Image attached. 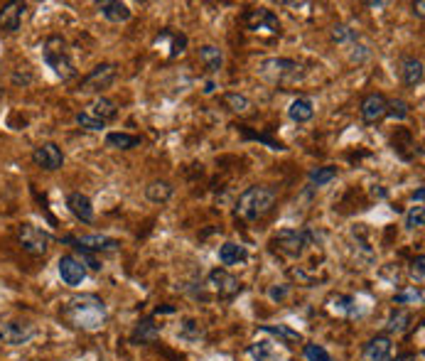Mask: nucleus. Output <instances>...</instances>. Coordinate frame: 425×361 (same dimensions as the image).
Wrapping results in <instances>:
<instances>
[{"instance_id": "72a5a7b5", "label": "nucleus", "mask_w": 425, "mask_h": 361, "mask_svg": "<svg viewBox=\"0 0 425 361\" xmlns=\"http://www.w3.org/2000/svg\"><path fill=\"white\" fill-rule=\"evenodd\" d=\"M332 39L337 44H344V47H352V44H357L359 32L349 27V25H337V27L332 30Z\"/></svg>"}, {"instance_id": "20e7f679", "label": "nucleus", "mask_w": 425, "mask_h": 361, "mask_svg": "<svg viewBox=\"0 0 425 361\" xmlns=\"http://www.w3.org/2000/svg\"><path fill=\"white\" fill-rule=\"evenodd\" d=\"M42 59L54 72V77L62 79V82H72V79L77 77V67H74V59H72V54H69V47L59 34H52V37L44 39Z\"/></svg>"}, {"instance_id": "7c9ffc66", "label": "nucleus", "mask_w": 425, "mask_h": 361, "mask_svg": "<svg viewBox=\"0 0 425 361\" xmlns=\"http://www.w3.org/2000/svg\"><path fill=\"white\" fill-rule=\"evenodd\" d=\"M334 177H337V167H332V165L315 167L310 170V187H327Z\"/></svg>"}, {"instance_id": "412c9836", "label": "nucleus", "mask_w": 425, "mask_h": 361, "mask_svg": "<svg viewBox=\"0 0 425 361\" xmlns=\"http://www.w3.org/2000/svg\"><path fill=\"white\" fill-rule=\"evenodd\" d=\"M423 77H425V72H423L421 59H418V57H406V59H403V62H401V79H403V84H406V87H411V89L421 87Z\"/></svg>"}, {"instance_id": "c85d7f7f", "label": "nucleus", "mask_w": 425, "mask_h": 361, "mask_svg": "<svg viewBox=\"0 0 425 361\" xmlns=\"http://www.w3.org/2000/svg\"><path fill=\"white\" fill-rule=\"evenodd\" d=\"M332 310L344 315V317H357V315H362L354 295H337V298H332Z\"/></svg>"}, {"instance_id": "5701e85b", "label": "nucleus", "mask_w": 425, "mask_h": 361, "mask_svg": "<svg viewBox=\"0 0 425 361\" xmlns=\"http://www.w3.org/2000/svg\"><path fill=\"white\" fill-rule=\"evenodd\" d=\"M219 260H222L224 265H243L248 260L246 246L234 243V241H227V243L219 246Z\"/></svg>"}, {"instance_id": "49530a36", "label": "nucleus", "mask_w": 425, "mask_h": 361, "mask_svg": "<svg viewBox=\"0 0 425 361\" xmlns=\"http://www.w3.org/2000/svg\"><path fill=\"white\" fill-rule=\"evenodd\" d=\"M423 197H425V189H423V187H418L416 192H413V202L423 204Z\"/></svg>"}, {"instance_id": "2f4dec72", "label": "nucleus", "mask_w": 425, "mask_h": 361, "mask_svg": "<svg viewBox=\"0 0 425 361\" xmlns=\"http://www.w3.org/2000/svg\"><path fill=\"white\" fill-rule=\"evenodd\" d=\"M204 337V329H202V322H197V319H184L182 327H179V339L187 344H194L199 342V339Z\"/></svg>"}, {"instance_id": "a878e982", "label": "nucleus", "mask_w": 425, "mask_h": 361, "mask_svg": "<svg viewBox=\"0 0 425 361\" xmlns=\"http://www.w3.org/2000/svg\"><path fill=\"white\" fill-rule=\"evenodd\" d=\"M288 116H290V120H295V123H307V120H312V116H315L312 101H310V99H303V96L295 99L288 108Z\"/></svg>"}, {"instance_id": "393cba45", "label": "nucleus", "mask_w": 425, "mask_h": 361, "mask_svg": "<svg viewBox=\"0 0 425 361\" xmlns=\"http://www.w3.org/2000/svg\"><path fill=\"white\" fill-rule=\"evenodd\" d=\"M199 62L207 67V72L217 74L224 64V52L214 44H204V47H199Z\"/></svg>"}, {"instance_id": "39448f33", "label": "nucleus", "mask_w": 425, "mask_h": 361, "mask_svg": "<svg viewBox=\"0 0 425 361\" xmlns=\"http://www.w3.org/2000/svg\"><path fill=\"white\" fill-rule=\"evenodd\" d=\"M322 239L315 229H283L278 232V236L273 239V246H276L278 253H283L285 258H300L310 246H315Z\"/></svg>"}, {"instance_id": "7ed1b4c3", "label": "nucleus", "mask_w": 425, "mask_h": 361, "mask_svg": "<svg viewBox=\"0 0 425 361\" xmlns=\"http://www.w3.org/2000/svg\"><path fill=\"white\" fill-rule=\"evenodd\" d=\"M258 77L268 84H276V87H290V84H298L305 79V67L295 59L288 57H271L263 59L256 67Z\"/></svg>"}, {"instance_id": "58836bf2", "label": "nucleus", "mask_w": 425, "mask_h": 361, "mask_svg": "<svg viewBox=\"0 0 425 361\" xmlns=\"http://www.w3.org/2000/svg\"><path fill=\"white\" fill-rule=\"evenodd\" d=\"M408 113H411V108H408V103L403 101V99H393V101H388L386 116H391L393 120H406Z\"/></svg>"}, {"instance_id": "c756f323", "label": "nucleus", "mask_w": 425, "mask_h": 361, "mask_svg": "<svg viewBox=\"0 0 425 361\" xmlns=\"http://www.w3.org/2000/svg\"><path fill=\"white\" fill-rule=\"evenodd\" d=\"M411 327V312L406 310H393L386 319V332L388 334H403L406 329Z\"/></svg>"}, {"instance_id": "1a4fd4ad", "label": "nucleus", "mask_w": 425, "mask_h": 361, "mask_svg": "<svg viewBox=\"0 0 425 361\" xmlns=\"http://www.w3.org/2000/svg\"><path fill=\"white\" fill-rule=\"evenodd\" d=\"M34 337H37V327L32 322H25V319H13V322H5L0 327V342L8 347H23Z\"/></svg>"}, {"instance_id": "cd10ccee", "label": "nucleus", "mask_w": 425, "mask_h": 361, "mask_svg": "<svg viewBox=\"0 0 425 361\" xmlns=\"http://www.w3.org/2000/svg\"><path fill=\"white\" fill-rule=\"evenodd\" d=\"M141 143L143 140L131 133H108L106 135V145L113 150H133V148H141Z\"/></svg>"}, {"instance_id": "473e14b6", "label": "nucleus", "mask_w": 425, "mask_h": 361, "mask_svg": "<svg viewBox=\"0 0 425 361\" xmlns=\"http://www.w3.org/2000/svg\"><path fill=\"white\" fill-rule=\"evenodd\" d=\"M261 332L273 334V337L283 339L285 344H293V342H300V339H303V337H300V332H295V329L285 327V324H263Z\"/></svg>"}, {"instance_id": "e433bc0d", "label": "nucleus", "mask_w": 425, "mask_h": 361, "mask_svg": "<svg viewBox=\"0 0 425 361\" xmlns=\"http://www.w3.org/2000/svg\"><path fill=\"white\" fill-rule=\"evenodd\" d=\"M224 106L234 113H243L251 108V101H248V96H243V94H227V96H224Z\"/></svg>"}, {"instance_id": "4468645a", "label": "nucleus", "mask_w": 425, "mask_h": 361, "mask_svg": "<svg viewBox=\"0 0 425 361\" xmlns=\"http://www.w3.org/2000/svg\"><path fill=\"white\" fill-rule=\"evenodd\" d=\"M386 108H388V99L383 96V94H367L364 96V101H362V118H364V123H369V125H374V123H379L381 118H386Z\"/></svg>"}, {"instance_id": "9d476101", "label": "nucleus", "mask_w": 425, "mask_h": 361, "mask_svg": "<svg viewBox=\"0 0 425 361\" xmlns=\"http://www.w3.org/2000/svg\"><path fill=\"white\" fill-rule=\"evenodd\" d=\"M62 243L82 246L91 253H108V251L121 248V241L106 236V234H89V236H62Z\"/></svg>"}, {"instance_id": "c9c22d12", "label": "nucleus", "mask_w": 425, "mask_h": 361, "mask_svg": "<svg viewBox=\"0 0 425 361\" xmlns=\"http://www.w3.org/2000/svg\"><path fill=\"white\" fill-rule=\"evenodd\" d=\"M241 138L243 140H258V143H266L271 150H285L283 143H278V140H273L268 133H253L251 128H246V125H241Z\"/></svg>"}, {"instance_id": "37998d69", "label": "nucleus", "mask_w": 425, "mask_h": 361, "mask_svg": "<svg viewBox=\"0 0 425 361\" xmlns=\"http://www.w3.org/2000/svg\"><path fill=\"white\" fill-rule=\"evenodd\" d=\"M423 265H425V255H423V253H418L416 258L411 260V278L416 280L418 285H423V280H425V270H423Z\"/></svg>"}, {"instance_id": "ea45409f", "label": "nucleus", "mask_w": 425, "mask_h": 361, "mask_svg": "<svg viewBox=\"0 0 425 361\" xmlns=\"http://www.w3.org/2000/svg\"><path fill=\"white\" fill-rule=\"evenodd\" d=\"M74 251H79V255H82V263H84V268H91V270H101L103 268V263H101V258H99L96 253H91V251H87V248H82V246H72Z\"/></svg>"}, {"instance_id": "dca6fc26", "label": "nucleus", "mask_w": 425, "mask_h": 361, "mask_svg": "<svg viewBox=\"0 0 425 361\" xmlns=\"http://www.w3.org/2000/svg\"><path fill=\"white\" fill-rule=\"evenodd\" d=\"M160 339V324L155 322L153 317H143L136 322L131 332V344L136 347H148V344H155Z\"/></svg>"}, {"instance_id": "bb28decb", "label": "nucleus", "mask_w": 425, "mask_h": 361, "mask_svg": "<svg viewBox=\"0 0 425 361\" xmlns=\"http://www.w3.org/2000/svg\"><path fill=\"white\" fill-rule=\"evenodd\" d=\"M248 357L253 361H281V352L276 349V344L273 342H253L251 347H248Z\"/></svg>"}, {"instance_id": "b1692460", "label": "nucleus", "mask_w": 425, "mask_h": 361, "mask_svg": "<svg viewBox=\"0 0 425 361\" xmlns=\"http://www.w3.org/2000/svg\"><path fill=\"white\" fill-rule=\"evenodd\" d=\"M87 113H91V116H96L99 120L108 123V120H113V118L118 116V106H116V101H111V99L96 96V99H94L91 106L87 108Z\"/></svg>"}, {"instance_id": "8fccbe9b", "label": "nucleus", "mask_w": 425, "mask_h": 361, "mask_svg": "<svg viewBox=\"0 0 425 361\" xmlns=\"http://www.w3.org/2000/svg\"><path fill=\"white\" fill-rule=\"evenodd\" d=\"M214 91H217V84H214V82L204 84V94H207V96H209V94H214Z\"/></svg>"}, {"instance_id": "423d86ee", "label": "nucleus", "mask_w": 425, "mask_h": 361, "mask_svg": "<svg viewBox=\"0 0 425 361\" xmlns=\"http://www.w3.org/2000/svg\"><path fill=\"white\" fill-rule=\"evenodd\" d=\"M118 79V67L113 62H103L99 67H94L87 77L79 82L77 91L79 94H101L106 89L113 87V82Z\"/></svg>"}, {"instance_id": "ddd939ff", "label": "nucleus", "mask_w": 425, "mask_h": 361, "mask_svg": "<svg viewBox=\"0 0 425 361\" xmlns=\"http://www.w3.org/2000/svg\"><path fill=\"white\" fill-rule=\"evenodd\" d=\"M57 270H59V278H62L64 285H69V288H77V285H82L84 280H87V268H84V263L77 255H62V258L57 260Z\"/></svg>"}, {"instance_id": "09e8293b", "label": "nucleus", "mask_w": 425, "mask_h": 361, "mask_svg": "<svg viewBox=\"0 0 425 361\" xmlns=\"http://www.w3.org/2000/svg\"><path fill=\"white\" fill-rule=\"evenodd\" d=\"M160 312H163V315H172L175 308H172V305H165V308H158V310H155V315H160Z\"/></svg>"}, {"instance_id": "9b49d317", "label": "nucleus", "mask_w": 425, "mask_h": 361, "mask_svg": "<svg viewBox=\"0 0 425 361\" xmlns=\"http://www.w3.org/2000/svg\"><path fill=\"white\" fill-rule=\"evenodd\" d=\"M207 288H212L214 293L224 300H229V298H234V295L241 293V283H239V278H234V275L224 268H217L207 275Z\"/></svg>"}, {"instance_id": "4c0bfd02", "label": "nucleus", "mask_w": 425, "mask_h": 361, "mask_svg": "<svg viewBox=\"0 0 425 361\" xmlns=\"http://www.w3.org/2000/svg\"><path fill=\"white\" fill-rule=\"evenodd\" d=\"M423 222H425V209H423V204H416V207L408 209L406 222H403V227H406L408 232H413V229H421V227H423Z\"/></svg>"}, {"instance_id": "2eb2a0df", "label": "nucleus", "mask_w": 425, "mask_h": 361, "mask_svg": "<svg viewBox=\"0 0 425 361\" xmlns=\"http://www.w3.org/2000/svg\"><path fill=\"white\" fill-rule=\"evenodd\" d=\"M25 10H27V5L20 3V0L5 3L3 8H0V30H3V32H8V34L18 32L20 25H23Z\"/></svg>"}, {"instance_id": "a211bd4d", "label": "nucleus", "mask_w": 425, "mask_h": 361, "mask_svg": "<svg viewBox=\"0 0 425 361\" xmlns=\"http://www.w3.org/2000/svg\"><path fill=\"white\" fill-rule=\"evenodd\" d=\"M160 44H167V57L175 59L179 54H184V49H187V34L177 32V30H163L155 37V47H160Z\"/></svg>"}, {"instance_id": "4be33fe9", "label": "nucleus", "mask_w": 425, "mask_h": 361, "mask_svg": "<svg viewBox=\"0 0 425 361\" xmlns=\"http://www.w3.org/2000/svg\"><path fill=\"white\" fill-rule=\"evenodd\" d=\"M172 194H175V184L167 182V179H153V182H148V187H145V199L153 204L170 202Z\"/></svg>"}, {"instance_id": "6ab92c4d", "label": "nucleus", "mask_w": 425, "mask_h": 361, "mask_svg": "<svg viewBox=\"0 0 425 361\" xmlns=\"http://www.w3.org/2000/svg\"><path fill=\"white\" fill-rule=\"evenodd\" d=\"M67 207H69V212L74 214V217L79 219V222H84V224H94V204H91V199L87 197V194H82V192H72L67 197Z\"/></svg>"}, {"instance_id": "f257e3e1", "label": "nucleus", "mask_w": 425, "mask_h": 361, "mask_svg": "<svg viewBox=\"0 0 425 361\" xmlns=\"http://www.w3.org/2000/svg\"><path fill=\"white\" fill-rule=\"evenodd\" d=\"M62 317L82 332H96L106 324V305L96 295H77L62 310Z\"/></svg>"}, {"instance_id": "f8f14e48", "label": "nucleus", "mask_w": 425, "mask_h": 361, "mask_svg": "<svg viewBox=\"0 0 425 361\" xmlns=\"http://www.w3.org/2000/svg\"><path fill=\"white\" fill-rule=\"evenodd\" d=\"M32 163L47 172H54L64 165V153L57 143H42L32 150Z\"/></svg>"}, {"instance_id": "de8ad7c7", "label": "nucleus", "mask_w": 425, "mask_h": 361, "mask_svg": "<svg viewBox=\"0 0 425 361\" xmlns=\"http://www.w3.org/2000/svg\"><path fill=\"white\" fill-rule=\"evenodd\" d=\"M388 361H418V357H416V354H401V357L388 359Z\"/></svg>"}, {"instance_id": "a18cd8bd", "label": "nucleus", "mask_w": 425, "mask_h": 361, "mask_svg": "<svg viewBox=\"0 0 425 361\" xmlns=\"http://www.w3.org/2000/svg\"><path fill=\"white\" fill-rule=\"evenodd\" d=\"M425 3H423V0H418V3H413V15H416V18L418 20H423V15H425Z\"/></svg>"}, {"instance_id": "aec40b11", "label": "nucleus", "mask_w": 425, "mask_h": 361, "mask_svg": "<svg viewBox=\"0 0 425 361\" xmlns=\"http://www.w3.org/2000/svg\"><path fill=\"white\" fill-rule=\"evenodd\" d=\"M96 8L108 23H128L131 20V8L126 3H118V0H101V3H96Z\"/></svg>"}, {"instance_id": "f3484780", "label": "nucleus", "mask_w": 425, "mask_h": 361, "mask_svg": "<svg viewBox=\"0 0 425 361\" xmlns=\"http://www.w3.org/2000/svg\"><path fill=\"white\" fill-rule=\"evenodd\" d=\"M391 352H393L391 337H388V334H376V337H372L367 342L362 359L364 361H388L391 359Z\"/></svg>"}, {"instance_id": "79ce46f5", "label": "nucleus", "mask_w": 425, "mask_h": 361, "mask_svg": "<svg viewBox=\"0 0 425 361\" xmlns=\"http://www.w3.org/2000/svg\"><path fill=\"white\" fill-rule=\"evenodd\" d=\"M77 123L82 125L84 130H103V128H106V123H103V120H99L96 116H91V113H87V111L77 113Z\"/></svg>"}, {"instance_id": "c03bdc74", "label": "nucleus", "mask_w": 425, "mask_h": 361, "mask_svg": "<svg viewBox=\"0 0 425 361\" xmlns=\"http://www.w3.org/2000/svg\"><path fill=\"white\" fill-rule=\"evenodd\" d=\"M288 293H290V285H273V288L268 290V298H271V300H283Z\"/></svg>"}, {"instance_id": "f03ea898", "label": "nucleus", "mask_w": 425, "mask_h": 361, "mask_svg": "<svg viewBox=\"0 0 425 361\" xmlns=\"http://www.w3.org/2000/svg\"><path fill=\"white\" fill-rule=\"evenodd\" d=\"M278 199V192L268 184H253L248 187L241 197L236 199V207H234V214L243 222H258L263 219L268 212L273 209Z\"/></svg>"}, {"instance_id": "0eeeda50", "label": "nucleus", "mask_w": 425, "mask_h": 361, "mask_svg": "<svg viewBox=\"0 0 425 361\" xmlns=\"http://www.w3.org/2000/svg\"><path fill=\"white\" fill-rule=\"evenodd\" d=\"M18 241L25 253L44 255L49 251V243H52V234L34 227V224H23V227L18 229Z\"/></svg>"}, {"instance_id": "6e6552de", "label": "nucleus", "mask_w": 425, "mask_h": 361, "mask_svg": "<svg viewBox=\"0 0 425 361\" xmlns=\"http://www.w3.org/2000/svg\"><path fill=\"white\" fill-rule=\"evenodd\" d=\"M243 27L248 32H271V34H281V20L273 10L268 8H251L243 13L241 18Z\"/></svg>"}, {"instance_id": "f704fd0d", "label": "nucleus", "mask_w": 425, "mask_h": 361, "mask_svg": "<svg viewBox=\"0 0 425 361\" xmlns=\"http://www.w3.org/2000/svg\"><path fill=\"white\" fill-rule=\"evenodd\" d=\"M396 305H421L423 303V290L421 288H403L393 295Z\"/></svg>"}, {"instance_id": "a19ab883", "label": "nucleus", "mask_w": 425, "mask_h": 361, "mask_svg": "<svg viewBox=\"0 0 425 361\" xmlns=\"http://www.w3.org/2000/svg\"><path fill=\"white\" fill-rule=\"evenodd\" d=\"M305 359L307 361H332L329 352L322 344H305Z\"/></svg>"}]
</instances>
